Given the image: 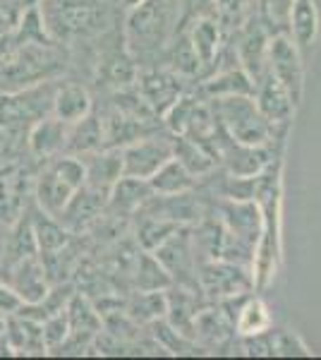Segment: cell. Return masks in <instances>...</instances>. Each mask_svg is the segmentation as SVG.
Here are the masks:
<instances>
[{
	"label": "cell",
	"mask_w": 321,
	"mask_h": 360,
	"mask_svg": "<svg viewBox=\"0 0 321 360\" xmlns=\"http://www.w3.org/2000/svg\"><path fill=\"white\" fill-rule=\"evenodd\" d=\"M149 185L154 190V195H180V193H190L192 185H195V176L180 164L178 159H168L154 176L149 178Z\"/></svg>",
	"instance_id": "cell-20"
},
{
	"label": "cell",
	"mask_w": 321,
	"mask_h": 360,
	"mask_svg": "<svg viewBox=\"0 0 321 360\" xmlns=\"http://www.w3.org/2000/svg\"><path fill=\"white\" fill-rule=\"evenodd\" d=\"M268 72L288 89L293 103H297L302 98V60H300V51L297 46L290 41L288 37H276L268 44Z\"/></svg>",
	"instance_id": "cell-3"
},
{
	"label": "cell",
	"mask_w": 321,
	"mask_h": 360,
	"mask_svg": "<svg viewBox=\"0 0 321 360\" xmlns=\"http://www.w3.org/2000/svg\"><path fill=\"white\" fill-rule=\"evenodd\" d=\"M175 70H180V72L185 75H192L197 68H199V58L195 53V46H192L190 39H183L178 46H175Z\"/></svg>",
	"instance_id": "cell-37"
},
{
	"label": "cell",
	"mask_w": 321,
	"mask_h": 360,
	"mask_svg": "<svg viewBox=\"0 0 321 360\" xmlns=\"http://www.w3.org/2000/svg\"><path fill=\"white\" fill-rule=\"evenodd\" d=\"M290 29H293V37L300 49L312 46V41L319 34V13L317 3L314 0H293V8H290Z\"/></svg>",
	"instance_id": "cell-21"
},
{
	"label": "cell",
	"mask_w": 321,
	"mask_h": 360,
	"mask_svg": "<svg viewBox=\"0 0 321 360\" xmlns=\"http://www.w3.org/2000/svg\"><path fill=\"white\" fill-rule=\"evenodd\" d=\"M214 111L221 127L240 144L261 147L273 135V125L264 118L252 96H218Z\"/></svg>",
	"instance_id": "cell-1"
},
{
	"label": "cell",
	"mask_w": 321,
	"mask_h": 360,
	"mask_svg": "<svg viewBox=\"0 0 321 360\" xmlns=\"http://www.w3.org/2000/svg\"><path fill=\"white\" fill-rule=\"evenodd\" d=\"M32 233L41 252H58L67 243V229L55 217L41 212L39 219L32 221Z\"/></svg>",
	"instance_id": "cell-24"
},
{
	"label": "cell",
	"mask_w": 321,
	"mask_h": 360,
	"mask_svg": "<svg viewBox=\"0 0 321 360\" xmlns=\"http://www.w3.org/2000/svg\"><path fill=\"white\" fill-rule=\"evenodd\" d=\"M22 10H25V0H0V13L13 22V27L17 25V20H20Z\"/></svg>",
	"instance_id": "cell-39"
},
{
	"label": "cell",
	"mask_w": 321,
	"mask_h": 360,
	"mask_svg": "<svg viewBox=\"0 0 321 360\" xmlns=\"http://www.w3.org/2000/svg\"><path fill=\"white\" fill-rule=\"evenodd\" d=\"M207 94L211 96H252L254 94V82L249 75H244L242 70H230L218 77H214L211 82H207Z\"/></svg>",
	"instance_id": "cell-26"
},
{
	"label": "cell",
	"mask_w": 321,
	"mask_h": 360,
	"mask_svg": "<svg viewBox=\"0 0 321 360\" xmlns=\"http://www.w3.org/2000/svg\"><path fill=\"white\" fill-rule=\"evenodd\" d=\"M17 37L20 41H48V32H46V22H44V13H41L39 5H29V8L22 10L20 20H17Z\"/></svg>",
	"instance_id": "cell-30"
},
{
	"label": "cell",
	"mask_w": 321,
	"mask_h": 360,
	"mask_svg": "<svg viewBox=\"0 0 321 360\" xmlns=\"http://www.w3.org/2000/svg\"><path fill=\"white\" fill-rule=\"evenodd\" d=\"M22 305H25V300L20 298V293L13 286L0 283V315H15V312H20Z\"/></svg>",
	"instance_id": "cell-38"
},
{
	"label": "cell",
	"mask_w": 321,
	"mask_h": 360,
	"mask_svg": "<svg viewBox=\"0 0 321 360\" xmlns=\"http://www.w3.org/2000/svg\"><path fill=\"white\" fill-rule=\"evenodd\" d=\"M10 29H13V22H10L8 17H5L3 13H0V39H3L5 34L10 32Z\"/></svg>",
	"instance_id": "cell-40"
},
{
	"label": "cell",
	"mask_w": 321,
	"mask_h": 360,
	"mask_svg": "<svg viewBox=\"0 0 321 360\" xmlns=\"http://www.w3.org/2000/svg\"><path fill=\"white\" fill-rule=\"evenodd\" d=\"M218 152L225 159V166L232 176H256L261 168L266 166V152L261 147H249V144H240L237 139H232L230 135H223V139H218Z\"/></svg>",
	"instance_id": "cell-8"
},
{
	"label": "cell",
	"mask_w": 321,
	"mask_h": 360,
	"mask_svg": "<svg viewBox=\"0 0 321 360\" xmlns=\"http://www.w3.org/2000/svg\"><path fill=\"white\" fill-rule=\"evenodd\" d=\"M154 195L149 180L144 178H130V176H120L113 183V188L108 190V202L106 207L113 209L118 214H132L137 212L142 205H147Z\"/></svg>",
	"instance_id": "cell-10"
},
{
	"label": "cell",
	"mask_w": 321,
	"mask_h": 360,
	"mask_svg": "<svg viewBox=\"0 0 321 360\" xmlns=\"http://www.w3.org/2000/svg\"><path fill=\"white\" fill-rule=\"evenodd\" d=\"M29 149L34 156L41 159H53L60 152H65L67 144V123H63L60 118H55L53 113L39 118L29 130Z\"/></svg>",
	"instance_id": "cell-6"
},
{
	"label": "cell",
	"mask_w": 321,
	"mask_h": 360,
	"mask_svg": "<svg viewBox=\"0 0 321 360\" xmlns=\"http://www.w3.org/2000/svg\"><path fill=\"white\" fill-rule=\"evenodd\" d=\"M180 84L175 82V77L163 72H151L142 77V98L147 101V106L156 113H166L168 108L178 101Z\"/></svg>",
	"instance_id": "cell-19"
},
{
	"label": "cell",
	"mask_w": 321,
	"mask_h": 360,
	"mask_svg": "<svg viewBox=\"0 0 321 360\" xmlns=\"http://www.w3.org/2000/svg\"><path fill=\"white\" fill-rule=\"evenodd\" d=\"M256 84H259L256 106H259V111L264 113V118L271 125L288 123L290 115H293V98H290L288 89H285L271 72H266Z\"/></svg>",
	"instance_id": "cell-9"
},
{
	"label": "cell",
	"mask_w": 321,
	"mask_h": 360,
	"mask_svg": "<svg viewBox=\"0 0 321 360\" xmlns=\"http://www.w3.org/2000/svg\"><path fill=\"white\" fill-rule=\"evenodd\" d=\"M195 291L188 288H178L173 295L166 298V312H168V324L180 332L183 336H190L195 332V317H197V300Z\"/></svg>",
	"instance_id": "cell-22"
},
{
	"label": "cell",
	"mask_w": 321,
	"mask_h": 360,
	"mask_svg": "<svg viewBox=\"0 0 321 360\" xmlns=\"http://www.w3.org/2000/svg\"><path fill=\"white\" fill-rule=\"evenodd\" d=\"M41 336H44L46 351L63 346L70 339V319L65 310H58L53 315H48L41 322Z\"/></svg>",
	"instance_id": "cell-31"
},
{
	"label": "cell",
	"mask_w": 321,
	"mask_h": 360,
	"mask_svg": "<svg viewBox=\"0 0 321 360\" xmlns=\"http://www.w3.org/2000/svg\"><path fill=\"white\" fill-rule=\"evenodd\" d=\"M106 202H108L106 190H98L94 185L84 183L81 188H77L72 193L65 209H63V214L58 217V221L65 226L67 231H77L89 221H94L98 214L103 212Z\"/></svg>",
	"instance_id": "cell-5"
},
{
	"label": "cell",
	"mask_w": 321,
	"mask_h": 360,
	"mask_svg": "<svg viewBox=\"0 0 321 360\" xmlns=\"http://www.w3.org/2000/svg\"><path fill=\"white\" fill-rule=\"evenodd\" d=\"M72 193L74 190L70 188L60 176H55V173L51 171V166L44 168V173H41L37 180V202H39L41 212L48 214V217H55V219L60 217Z\"/></svg>",
	"instance_id": "cell-17"
},
{
	"label": "cell",
	"mask_w": 321,
	"mask_h": 360,
	"mask_svg": "<svg viewBox=\"0 0 321 360\" xmlns=\"http://www.w3.org/2000/svg\"><path fill=\"white\" fill-rule=\"evenodd\" d=\"M67 152L84 156L103 149V120H98L94 113L84 115L77 123L67 125Z\"/></svg>",
	"instance_id": "cell-18"
},
{
	"label": "cell",
	"mask_w": 321,
	"mask_h": 360,
	"mask_svg": "<svg viewBox=\"0 0 321 360\" xmlns=\"http://www.w3.org/2000/svg\"><path fill=\"white\" fill-rule=\"evenodd\" d=\"M144 3V0H122V5H125V8H137V5H142Z\"/></svg>",
	"instance_id": "cell-41"
},
{
	"label": "cell",
	"mask_w": 321,
	"mask_h": 360,
	"mask_svg": "<svg viewBox=\"0 0 321 360\" xmlns=\"http://www.w3.org/2000/svg\"><path fill=\"white\" fill-rule=\"evenodd\" d=\"M120 154H122V176L149 180L168 159H173V139L137 137Z\"/></svg>",
	"instance_id": "cell-2"
},
{
	"label": "cell",
	"mask_w": 321,
	"mask_h": 360,
	"mask_svg": "<svg viewBox=\"0 0 321 360\" xmlns=\"http://www.w3.org/2000/svg\"><path fill=\"white\" fill-rule=\"evenodd\" d=\"M37 106H41V96H37L34 91H20L13 96H3L0 98V127L5 130H15L22 127L27 120H32V125L39 118H44Z\"/></svg>",
	"instance_id": "cell-14"
},
{
	"label": "cell",
	"mask_w": 321,
	"mask_h": 360,
	"mask_svg": "<svg viewBox=\"0 0 321 360\" xmlns=\"http://www.w3.org/2000/svg\"><path fill=\"white\" fill-rule=\"evenodd\" d=\"M137 286L142 291H163V288L171 286V274H168L166 266L154 255H144L142 262H139Z\"/></svg>",
	"instance_id": "cell-29"
},
{
	"label": "cell",
	"mask_w": 321,
	"mask_h": 360,
	"mask_svg": "<svg viewBox=\"0 0 321 360\" xmlns=\"http://www.w3.org/2000/svg\"><path fill=\"white\" fill-rule=\"evenodd\" d=\"M51 111H53L55 118H60L63 123H67V125L77 123V120L91 113L89 91L79 84H63L60 89H55L53 101H51Z\"/></svg>",
	"instance_id": "cell-15"
},
{
	"label": "cell",
	"mask_w": 321,
	"mask_h": 360,
	"mask_svg": "<svg viewBox=\"0 0 321 360\" xmlns=\"http://www.w3.org/2000/svg\"><path fill=\"white\" fill-rule=\"evenodd\" d=\"M175 231H178V224L168 221V219H163V217H149L147 221L142 224V229H139V240H142L144 248L154 252V250L159 248L166 238H171Z\"/></svg>",
	"instance_id": "cell-32"
},
{
	"label": "cell",
	"mask_w": 321,
	"mask_h": 360,
	"mask_svg": "<svg viewBox=\"0 0 321 360\" xmlns=\"http://www.w3.org/2000/svg\"><path fill=\"white\" fill-rule=\"evenodd\" d=\"M65 312L70 319V336H79V334L94 336L98 334V329H101V317H98V312L86 303L84 298H79V295H74V298L70 300Z\"/></svg>",
	"instance_id": "cell-25"
},
{
	"label": "cell",
	"mask_w": 321,
	"mask_h": 360,
	"mask_svg": "<svg viewBox=\"0 0 321 360\" xmlns=\"http://www.w3.org/2000/svg\"><path fill=\"white\" fill-rule=\"evenodd\" d=\"M13 288L20 293L25 303H41L48 295V283H46V271L32 255L20 257V264L15 266Z\"/></svg>",
	"instance_id": "cell-12"
},
{
	"label": "cell",
	"mask_w": 321,
	"mask_h": 360,
	"mask_svg": "<svg viewBox=\"0 0 321 360\" xmlns=\"http://www.w3.org/2000/svg\"><path fill=\"white\" fill-rule=\"evenodd\" d=\"M86 166V183L94 185L98 190L113 188V183L122 176V154L120 149H98V152L84 154Z\"/></svg>",
	"instance_id": "cell-11"
},
{
	"label": "cell",
	"mask_w": 321,
	"mask_h": 360,
	"mask_svg": "<svg viewBox=\"0 0 321 360\" xmlns=\"http://www.w3.org/2000/svg\"><path fill=\"white\" fill-rule=\"evenodd\" d=\"M202 286L216 298H235L249 288V278L232 262H211L202 269Z\"/></svg>",
	"instance_id": "cell-7"
},
{
	"label": "cell",
	"mask_w": 321,
	"mask_h": 360,
	"mask_svg": "<svg viewBox=\"0 0 321 360\" xmlns=\"http://www.w3.org/2000/svg\"><path fill=\"white\" fill-rule=\"evenodd\" d=\"M192 46H195V53L199 58V63H211V58L218 49V32H216V25L209 20L199 22L192 32Z\"/></svg>",
	"instance_id": "cell-33"
},
{
	"label": "cell",
	"mask_w": 321,
	"mask_h": 360,
	"mask_svg": "<svg viewBox=\"0 0 321 360\" xmlns=\"http://www.w3.org/2000/svg\"><path fill=\"white\" fill-rule=\"evenodd\" d=\"M25 178L17 166L0 168V221L13 224L25 209Z\"/></svg>",
	"instance_id": "cell-16"
},
{
	"label": "cell",
	"mask_w": 321,
	"mask_h": 360,
	"mask_svg": "<svg viewBox=\"0 0 321 360\" xmlns=\"http://www.w3.org/2000/svg\"><path fill=\"white\" fill-rule=\"evenodd\" d=\"M268 327H271V317H268L266 305L261 303L259 298L247 300V303L240 307V312H237V329H240V334L259 336V334H264Z\"/></svg>",
	"instance_id": "cell-27"
},
{
	"label": "cell",
	"mask_w": 321,
	"mask_h": 360,
	"mask_svg": "<svg viewBox=\"0 0 321 360\" xmlns=\"http://www.w3.org/2000/svg\"><path fill=\"white\" fill-rule=\"evenodd\" d=\"M290 8H293V0H261V15H264L266 27L281 29L288 25Z\"/></svg>",
	"instance_id": "cell-35"
},
{
	"label": "cell",
	"mask_w": 321,
	"mask_h": 360,
	"mask_svg": "<svg viewBox=\"0 0 321 360\" xmlns=\"http://www.w3.org/2000/svg\"><path fill=\"white\" fill-rule=\"evenodd\" d=\"M154 257L166 266V271L171 276H178V274L190 276L192 262H195V255H192L188 236L178 233V231H175L171 238H166V240L154 250ZM185 276H183V286H188V278Z\"/></svg>",
	"instance_id": "cell-13"
},
{
	"label": "cell",
	"mask_w": 321,
	"mask_h": 360,
	"mask_svg": "<svg viewBox=\"0 0 321 360\" xmlns=\"http://www.w3.org/2000/svg\"><path fill=\"white\" fill-rule=\"evenodd\" d=\"M127 315L134 322H156L166 315V298L161 291H142L127 307Z\"/></svg>",
	"instance_id": "cell-28"
},
{
	"label": "cell",
	"mask_w": 321,
	"mask_h": 360,
	"mask_svg": "<svg viewBox=\"0 0 321 360\" xmlns=\"http://www.w3.org/2000/svg\"><path fill=\"white\" fill-rule=\"evenodd\" d=\"M197 106H199V103H197L195 98H178V101H175L173 106L166 111L168 127L183 135V132L188 130V125H190L192 115H195V111H197Z\"/></svg>",
	"instance_id": "cell-34"
},
{
	"label": "cell",
	"mask_w": 321,
	"mask_h": 360,
	"mask_svg": "<svg viewBox=\"0 0 321 360\" xmlns=\"http://www.w3.org/2000/svg\"><path fill=\"white\" fill-rule=\"evenodd\" d=\"M271 353H278V356H309L307 346L300 341V336L293 332H281L276 334L271 344Z\"/></svg>",
	"instance_id": "cell-36"
},
{
	"label": "cell",
	"mask_w": 321,
	"mask_h": 360,
	"mask_svg": "<svg viewBox=\"0 0 321 360\" xmlns=\"http://www.w3.org/2000/svg\"><path fill=\"white\" fill-rule=\"evenodd\" d=\"M173 156L188 168L195 178L204 176V173H209L214 168V156L209 154L202 144H197L195 139H190L185 135L180 139H173Z\"/></svg>",
	"instance_id": "cell-23"
},
{
	"label": "cell",
	"mask_w": 321,
	"mask_h": 360,
	"mask_svg": "<svg viewBox=\"0 0 321 360\" xmlns=\"http://www.w3.org/2000/svg\"><path fill=\"white\" fill-rule=\"evenodd\" d=\"M168 20V3L166 0H144L142 5L132 8L127 37L130 41H142V46H156L163 39Z\"/></svg>",
	"instance_id": "cell-4"
}]
</instances>
